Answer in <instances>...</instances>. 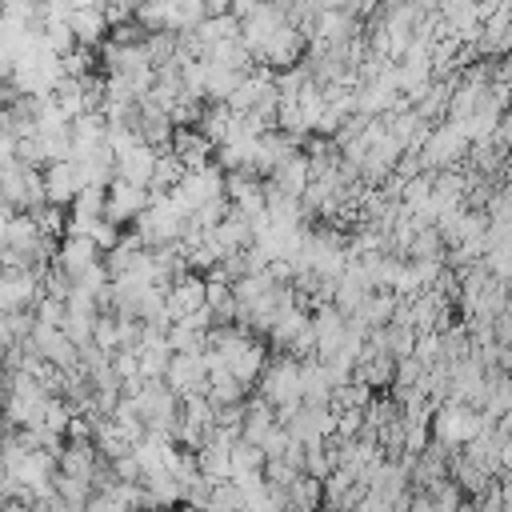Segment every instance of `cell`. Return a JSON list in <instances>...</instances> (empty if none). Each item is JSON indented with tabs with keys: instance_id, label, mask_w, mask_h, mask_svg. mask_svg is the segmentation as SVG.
Returning <instances> with one entry per match:
<instances>
[{
	"instance_id": "obj_1",
	"label": "cell",
	"mask_w": 512,
	"mask_h": 512,
	"mask_svg": "<svg viewBox=\"0 0 512 512\" xmlns=\"http://www.w3.org/2000/svg\"><path fill=\"white\" fill-rule=\"evenodd\" d=\"M464 152H468V140L460 136V128L452 120H440V124H432V132L424 136L416 156H420L424 172H448L464 160Z\"/></svg>"
},
{
	"instance_id": "obj_2",
	"label": "cell",
	"mask_w": 512,
	"mask_h": 512,
	"mask_svg": "<svg viewBox=\"0 0 512 512\" xmlns=\"http://www.w3.org/2000/svg\"><path fill=\"white\" fill-rule=\"evenodd\" d=\"M164 384L176 396H204L208 392V372H204V352H172L164 368Z\"/></svg>"
},
{
	"instance_id": "obj_3",
	"label": "cell",
	"mask_w": 512,
	"mask_h": 512,
	"mask_svg": "<svg viewBox=\"0 0 512 512\" xmlns=\"http://www.w3.org/2000/svg\"><path fill=\"white\" fill-rule=\"evenodd\" d=\"M148 208V192L144 188H132V184H124V180H112L108 188H104V220L108 224H124V220H136L140 212Z\"/></svg>"
},
{
	"instance_id": "obj_4",
	"label": "cell",
	"mask_w": 512,
	"mask_h": 512,
	"mask_svg": "<svg viewBox=\"0 0 512 512\" xmlns=\"http://www.w3.org/2000/svg\"><path fill=\"white\" fill-rule=\"evenodd\" d=\"M200 308H204V276L184 272L180 280L168 284V292H164V312H168L172 320H188V316H196Z\"/></svg>"
},
{
	"instance_id": "obj_5",
	"label": "cell",
	"mask_w": 512,
	"mask_h": 512,
	"mask_svg": "<svg viewBox=\"0 0 512 512\" xmlns=\"http://www.w3.org/2000/svg\"><path fill=\"white\" fill-rule=\"evenodd\" d=\"M40 184H44V204L52 208H68L80 192V180H76V164L72 160H56V164H44L40 168Z\"/></svg>"
},
{
	"instance_id": "obj_6",
	"label": "cell",
	"mask_w": 512,
	"mask_h": 512,
	"mask_svg": "<svg viewBox=\"0 0 512 512\" xmlns=\"http://www.w3.org/2000/svg\"><path fill=\"white\" fill-rule=\"evenodd\" d=\"M68 28H72V40H76V48L80 52H96L100 44H104V36H108V24H104V8L96 4H80V8H72L68 12Z\"/></svg>"
},
{
	"instance_id": "obj_7",
	"label": "cell",
	"mask_w": 512,
	"mask_h": 512,
	"mask_svg": "<svg viewBox=\"0 0 512 512\" xmlns=\"http://www.w3.org/2000/svg\"><path fill=\"white\" fill-rule=\"evenodd\" d=\"M308 160H304V152H292V156H284L272 172H268V188H276L280 196H292V200H300V192L308 188Z\"/></svg>"
},
{
	"instance_id": "obj_8",
	"label": "cell",
	"mask_w": 512,
	"mask_h": 512,
	"mask_svg": "<svg viewBox=\"0 0 512 512\" xmlns=\"http://www.w3.org/2000/svg\"><path fill=\"white\" fill-rule=\"evenodd\" d=\"M152 164H156V152L144 148V144H136V148H128V152H120V156L112 160V176L124 180V184H132V188H148Z\"/></svg>"
},
{
	"instance_id": "obj_9",
	"label": "cell",
	"mask_w": 512,
	"mask_h": 512,
	"mask_svg": "<svg viewBox=\"0 0 512 512\" xmlns=\"http://www.w3.org/2000/svg\"><path fill=\"white\" fill-rule=\"evenodd\" d=\"M264 364H268V348H264V340H260V336H252V340L240 348V356L228 364V376H232L240 388H252V384L260 380Z\"/></svg>"
},
{
	"instance_id": "obj_10",
	"label": "cell",
	"mask_w": 512,
	"mask_h": 512,
	"mask_svg": "<svg viewBox=\"0 0 512 512\" xmlns=\"http://www.w3.org/2000/svg\"><path fill=\"white\" fill-rule=\"evenodd\" d=\"M332 384L320 360H300V404L304 408H328Z\"/></svg>"
},
{
	"instance_id": "obj_11",
	"label": "cell",
	"mask_w": 512,
	"mask_h": 512,
	"mask_svg": "<svg viewBox=\"0 0 512 512\" xmlns=\"http://www.w3.org/2000/svg\"><path fill=\"white\" fill-rule=\"evenodd\" d=\"M272 428H276L272 408H268L260 396H252V400L244 404V420H240V432H236V436H240L244 444H256V448H260V440H264Z\"/></svg>"
},
{
	"instance_id": "obj_12",
	"label": "cell",
	"mask_w": 512,
	"mask_h": 512,
	"mask_svg": "<svg viewBox=\"0 0 512 512\" xmlns=\"http://www.w3.org/2000/svg\"><path fill=\"white\" fill-rule=\"evenodd\" d=\"M248 472H264V452H260L256 444L236 440V444L228 448V480H232V476H248Z\"/></svg>"
},
{
	"instance_id": "obj_13",
	"label": "cell",
	"mask_w": 512,
	"mask_h": 512,
	"mask_svg": "<svg viewBox=\"0 0 512 512\" xmlns=\"http://www.w3.org/2000/svg\"><path fill=\"white\" fill-rule=\"evenodd\" d=\"M168 360H172V348H168V344L136 348V376H140V380H164Z\"/></svg>"
},
{
	"instance_id": "obj_14",
	"label": "cell",
	"mask_w": 512,
	"mask_h": 512,
	"mask_svg": "<svg viewBox=\"0 0 512 512\" xmlns=\"http://www.w3.org/2000/svg\"><path fill=\"white\" fill-rule=\"evenodd\" d=\"M52 492H56V496H60V500H64L72 512H80V508H84V504L96 496L88 480H72V476H60V472L52 476Z\"/></svg>"
},
{
	"instance_id": "obj_15",
	"label": "cell",
	"mask_w": 512,
	"mask_h": 512,
	"mask_svg": "<svg viewBox=\"0 0 512 512\" xmlns=\"http://www.w3.org/2000/svg\"><path fill=\"white\" fill-rule=\"evenodd\" d=\"M228 208H232V204H228L224 196H212V200H204L200 208H192L188 224H192L196 232H212V228H216V224H220V220L228 216Z\"/></svg>"
},
{
	"instance_id": "obj_16",
	"label": "cell",
	"mask_w": 512,
	"mask_h": 512,
	"mask_svg": "<svg viewBox=\"0 0 512 512\" xmlns=\"http://www.w3.org/2000/svg\"><path fill=\"white\" fill-rule=\"evenodd\" d=\"M32 224H36V232L40 236H48V240H56L60 232H64V224H68V216H64V208H52V204H36L32 212H24Z\"/></svg>"
},
{
	"instance_id": "obj_17",
	"label": "cell",
	"mask_w": 512,
	"mask_h": 512,
	"mask_svg": "<svg viewBox=\"0 0 512 512\" xmlns=\"http://www.w3.org/2000/svg\"><path fill=\"white\" fill-rule=\"evenodd\" d=\"M164 344H168L172 352H204V332H196L188 320H172Z\"/></svg>"
},
{
	"instance_id": "obj_18",
	"label": "cell",
	"mask_w": 512,
	"mask_h": 512,
	"mask_svg": "<svg viewBox=\"0 0 512 512\" xmlns=\"http://www.w3.org/2000/svg\"><path fill=\"white\" fill-rule=\"evenodd\" d=\"M180 420L192 424V428L212 432V404L204 396H180Z\"/></svg>"
},
{
	"instance_id": "obj_19",
	"label": "cell",
	"mask_w": 512,
	"mask_h": 512,
	"mask_svg": "<svg viewBox=\"0 0 512 512\" xmlns=\"http://www.w3.org/2000/svg\"><path fill=\"white\" fill-rule=\"evenodd\" d=\"M72 416H76V412H72V408H68V404H64L60 396H56V400H48V404H44V416H40V428H48V432H56V436H64V432H68V424H72Z\"/></svg>"
},
{
	"instance_id": "obj_20",
	"label": "cell",
	"mask_w": 512,
	"mask_h": 512,
	"mask_svg": "<svg viewBox=\"0 0 512 512\" xmlns=\"http://www.w3.org/2000/svg\"><path fill=\"white\" fill-rule=\"evenodd\" d=\"M92 348H100V352H116V316H108V312H100L96 320H92Z\"/></svg>"
},
{
	"instance_id": "obj_21",
	"label": "cell",
	"mask_w": 512,
	"mask_h": 512,
	"mask_svg": "<svg viewBox=\"0 0 512 512\" xmlns=\"http://www.w3.org/2000/svg\"><path fill=\"white\" fill-rule=\"evenodd\" d=\"M88 240L96 244V252H112V248L120 244V228L108 224V220H92V224H88Z\"/></svg>"
},
{
	"instance_id": "obj_22",
	"label": "cell",
	"mask_w": 512,
	"mask_h": 512,
	"mask_svg": "<svg viewBox=\"0 0 512 512\" xmlns=\"http://www.w3.org/2000/svg\"><path fill=\"white\" fill-rule=\"evenodd\" d=\"M32 316H36V324H44V328H60L68 312H64V304H60V300L40 296V300H36V308H32Z\"/></svg>"
},
{
	"instance_id": "obj_23",
	"label": "cell",
	"mask_w": 512,
	"mask_h": 512,
	"mask_svg": "<svg viewBox=\"0 0 512 512\" xmlns=\"http://www.w3.org/2000/svg\"><path fill=\"white\" fill-rule=\"evenodd\" d=\"M0 512H32V508H24V504H12V500H4V504H0Z\"/></svg>"
},
{
	"instance_id": "obj_24",
	"label": "cell",
	"mask_w": 512,
	"mask_h": 512,
	"mask_svg": "<svg viewBox=\"0 0 512 512\" xmlns=\"http://www.w3.org/2000/svg\"><path fill=\"white\" fill-rule=\"evenodd\" d=\"M136 512H148V508H136Z\"/></svg>"
}]
</instances>
